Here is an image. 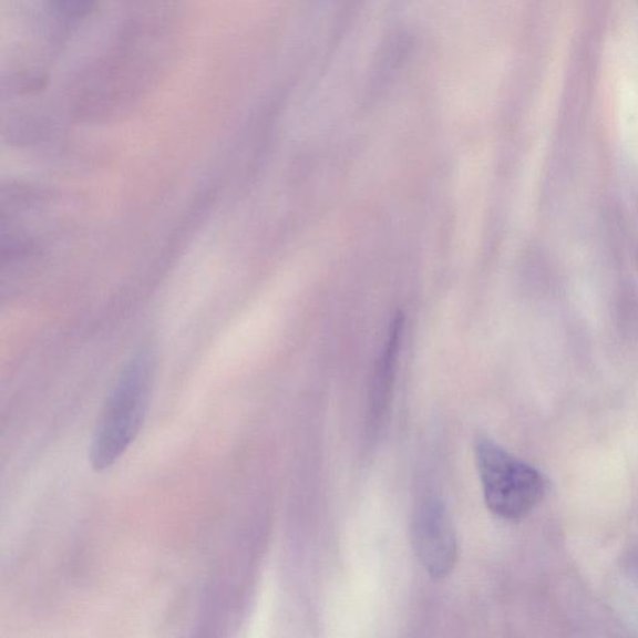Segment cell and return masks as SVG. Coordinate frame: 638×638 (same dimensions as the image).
I'll return each mask as SVG.
<instances>
[{
  "mask_svg": "<svg viewBox=\"0 0 638 638\" xmlns=\"http://www.w3.org/2000/svg\"><path fill=\"white\" fill-rule=\"evenodd\" d=\"M154 381L153 359L140 354L130 362L110 393L89 447L97 472L114 465L142 431Z\"/></svg>",
  "mask_w": 638,
  "mask_h": 638,
  "instance_id": "6da1fadb",
  "label": "cell"
},
{
  "mask_svg": "<svg viewBox=\"0 0 638 638\" xmlns=\"http://www.w3.org/2000/svg\"><path fill=\"white\" fill-rule=\"evenodd\" d=\"M476 466L488 508L506 521L531 514L545 494L541 473L487 439L475 447Z\"/></svg>",
  "mask_w": 638,
  "mask_h": 638,
  "instance_id": "7a4b0ae2",
  "label": "cell"
},
{
  "mask_svg": "<svg viewBox=\"0 0 638 638\" xmlns=\"http://www.w3.org/2000/svg\"><path fill=\"white\" fill-rule=\"evenodd\" d=\"M413 541L416 555L433 578L453 570L457 557L456 536L451 516L439 501H428L415 514Z\"/></svg>",
  "mask_w": 638,
  "mask_h": 638,
  "instance_id": "3957f363",
  "label": "cell"
},
{
  "mask_svg": "<svg viewBox=\"0 0 638 638\" xmlns=\"http://www.w3.org/2000/svg\"><path fill=\"white\" fill-rule=\"evenodd\" d=\"M403 319L397 317L392 323V331L389 335L388 343L384 348L381 362L378 364L374 389L373 411L377 416L381 415L385 407L389 391L393 382L394 364L398 357L399 343H401Z\"/></svg>",
  "mask_w": 638,
  "mask_h": 638,
  "instance_id": "277c9868",
  "label": "cell"
},
{
  "mask_svg": "<svg viewBox=\"0 0 638 638\" xmlns=\"http://www.w3.org/2000/svg\"><path fill=\"white\" fill-rule=\"evenodd\" d=\"M50 12L58 19L78 20L86 17L95 0H47Z\"/></svg>",
  "mask_w": 638,
  "mask_h": 638,
  "instance_id": "5b68a950",
  "label": "cell"
}]
</instances>
